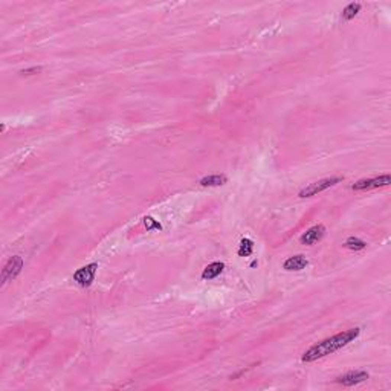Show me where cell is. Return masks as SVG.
I'll list each match as a JSON object with an SVG mask.
<instances>
[{
	"label": "cell",
	"instance_id": "cell-1",
	"mask_svg": "<svg viewBox=\"0 0 391 391\" xmlns=\"http://www.w3.org/2000/svg\"><path fill=\"white\" fill-rule=\"evenodd\" d=\"M361 335V329L359 327H355V329H349V330H344V332H339L315 345H312L310 349H307L302 356H301V361L302 362H313V361H318V359H322L338 350H341L342 347L349 345L350 342H353L358 336Z\"/></svg>",
	"mask_w": 391,
	"mask_h": 391
},
{
	"label": "cell",
	"instance_id": "cell-2",
	"mask_svg": "<svg viewBox=\"0 0 391 391\" xmlns=\"http://www.w3.org/2000/svg\"><path fill=\"white\" fill-rule=\"evenodd\" d=\"M342 182V178L336 176V178H327V179H321V181H316V182H312L309 184L307 187H304L301 191H299V197H312V196H316L318 193H322L332 187H335L336 184Z\"/></svg>",
	"mask_w": 391,
	"mask_h": 391
},
{
	"label": "cell",
	"instance_id": "cell-3",
	"mask_svg": "<svg viewBox=\"0 0 391 391\" xmlns=\"http://www.w3.org/2000/svg\"><path fill=\"white\" fill-rule=\"evenodd\" d=\"M23 265H25V262H23V258H21L20 255L11 257V258L5 263V266H3V269H2V286L8 285L9 281L15 280V278L18 277V274H20L21 269H23Z\"/></svg>",
	"mask_w": 391,
	"mask_h": 391
},
{
	"label": "cell",
	"instance_id": "cell-4",
	"mask_svg": "<svg viewBox=\"0 0 391 391\" xmlns=\"http://www.w3.org/2000/svg\"><path fill=\"white\" fill-rule=\"evenodd\" d=\"M390 184V175H382V176H376V178H370V179H361L352 185V190L353 191H368V190H375V188L388 187Z\"/></svg>",
	"mask_w": 391,
	"mask_h": 391
},
{
	"label": "cell",
	"instance_id": "cell-5",
	"mask_svg": "<svg viewBox=\"0 0 391 391\" xmlns=\"http://www.w3.org/2000/svg\"><path fill=\"white\" fill-rule=\"evenodd\" d=\"M97 271L98 263H89V265L80 268V269L74 274V281H75L80 288H89V286H92V283L95 281Z\"/></svg>",
	"mask_w": 391,
	"mask_h": 391
},
{
	"label": "cell",
	"instance_id": "cell-6",
	"mask_svg": "<svg viewBox=\"0 0 391 391\" xmlns=\"http://www.w3.org/2000/svg\"><path fill=\"white\" fill-rule=\"evenodd\" d=\"M368 378H370V375L365 370H352V372L344 373L342 376H338L336 384H341L344 387H353V385L365 382Z\"/></svg>",
	"mask_w": 391,
	"mask_h": 391
},
{
	"label": "cell",
	"instance_id": "cell-7",
	"mask_svg": "<svg viewBox=\"0 0 391 391\" xmlns=\"http://www.w3.org/2000/svg\"><path fill=\"white\" fill-rule=\"evenodd\" d=\"M324 234H325V226H324V225H315V226L309 228V229L299 237V242H301L302 245L312 246V245L318 243V242L324 237Z\"/></svg>",
	"mask_w": 391,
	"mask_h": 391
},
{
	"label": "cell",
	"instance_id": "cell-8",
	"mask_svg": "<svg viewBox=\"0 0 391 391\" xmlns=\"http://www.w3.org/2000/svg\"><path fill=\"white\" fill-rule=\"evenodd\" d=\"M307 265L309 262L304 255H293L283 263V269L289 272H298V271H302Z\"/></svg>",
	"mask_w": 391,
	"mask_h": 391
},
{
	"label": "cell",
	"instance_id": "cell-9",
	"mask_svg": "<svg viewBox=\"0 0 391 391\" xmlns=\"http://www.w3.org/2000/svg\"><path fill=\"white\" fill-rule=\"evenodd\" d=\"M223 269H225V265H223L222 262H214V263L208 265V266L203 269V272H202V280H214V278H217V277L223 272Z\"/></svg>",
	"mask_w": 391,
	"mask_h": 391
},
{
	"label": "cell",
	"instance_id": "cell-10",
	"mask_svg": "<svg viewBox=\"0 0 391 391\" xmlns=\"http://www.w3.org/2000/svg\"><path fill=\"white\" fill-rule=\"evenodd\" d=\"M228 182V176L225 175H209L199 181L202 187H222Z\"/></svg>",
	"mask_w": 391,
	"mask_h": 391
},
{
	"label": "cell",
	"instance_id": "cell-11",
	"mask_svg": "<svg viewBox=\"0 0 391 391\" xmlns=\"http://www.w3.org/2000/svg\"><path fill=\"white\" fill-rule=\"evenodd\" d=\"M361 8H362V5L358 3V2L349 3V5L344 8V11H342V20H345V21L353 20V18L361 12Z\"/></svg>",
	"mask_w": 391,
	"mask_h": 391
},
{
	"label": "cell",
	"instance_id": "cell-12",
	"mask_svg": "<svg viewBox=\"0 0 391 391\" xmlns=\"http://www.w3.org/2000/svg\"><path fill=\"white\" fill-rule=\"evenodd\" d=\"M344 246H345L347 249H350V251H362V249L367 248V243H365L364 240L358 238V237H349V238L345 240Z\"/></svg>",
	"mask_w": 391,
	"mask_h": 391
},
{
	"label": "cell",
	"instance_id": "cell-13",
	"mask_svg": "<svg viewBox=\"0 0 391 391\" xmlns=\"http://www.w3.org/2000/svg\"><path fill=\"white\" fill-rule=\"evenodd\" d=\"M237 252H238L240 257H249L254 252V242L251 238H242Z\"/></svg>",
	"mask_w": 391,
	"mask_h": 391
},
{
	"label": "cell",
	"instance_id": "cell-14",
	"mask_svg": "<svg viewBox=\"0 0 391 391\" xmlns=\"http://www.w3.org/2000/svg\"><path fill=\"white\" fill-rule=\"evenodd\" d=\"M144 225H145L147 231H153V229L161 231V229H162V225H161L159 222H156V220H155L153 217H150V215H145V217H144Z\"/></svg>",
	"mask_w": 391,
	"mask_h": 391
},
{
	"label": "cell",
	"instance_id": "cell-15",
	"mask_svg": "<svg viewBox=\"0 0 391 391\" xmlns=\"http://www.w3.org/2000/svg\"><path fill=\"white\" fill-rule=\"evenodd\" d=\"M40 72H41V68H40V66H35V68L25 69V71H21L20 74H21V75H35V74H40Z\"/></svg>",
	"mask_w": 391,
	"mask_h": 391
}]
</instances>
